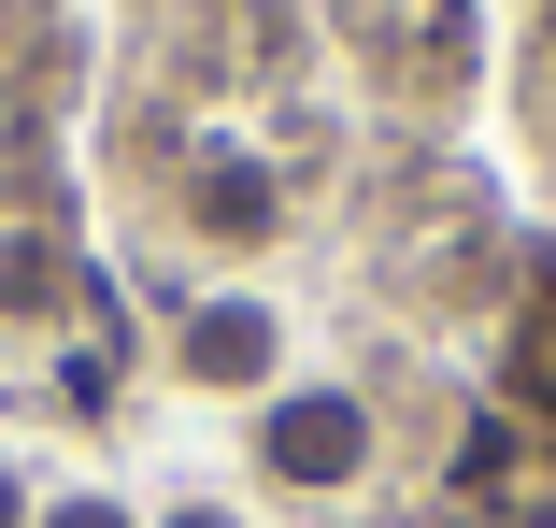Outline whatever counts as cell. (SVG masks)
Returning a JSON list of instances; mask_svg holds the SVG:
<instances>
[{"instance_id": "obj_3", "label": "cell", "mask_w": 556, "mask_h": 528, "mask_svg": "<svg viewBox=\"0 0 556 528\" xmlns=\"http://www.w3.org/2000/svg\"><path fill=\"white\" fill-rule=\"evenodd\" d=\"M186 229H200V243H271V229H286V186H271L257 158H200V172H186Z\"/></svg>"}, {"instance_id": "obj_7", "label": "cell", "mask_w": 556, "mask_h": 528, "mask_svg": "<svg viewBox=\"0 0 556 528\" xmlns=\"http://www.w3.org/2000/svg\"><path fill=\"white\" fill-rule=\"evenodd\" d=\"M0 528H29V486H15V472H0Z\"/></svg>"}, {"instance_id": "obj_4", "label": "cell", "mask_w": 556, "mask_h": 528, "mask_svg": "<svg viewBox=\"0 0 556 528\" xmlns=\"http://www.w3.org/2000/svg\"><path fill=\"white\" fill-rule=\"evenodd\" d=\"M0 314H15V329H43V314H72V257H58L43 229H15V243H0Z\"/></svg>"}, {"instance_id": "obj_5", "label": "cell", "mask_w": 556, "mask_h": 528, "mask_svg": "<svg viewBox=\"0 0 556 528\" xmlns=\"http://www.w3.org/2000/svg\"><path fill=\"white\" fill-rule=\"evenodd\" d=\"M29 528H129V500H100V486H86V500H58V514H29Z\"/></svg>"}, {"instance_id": "obj_2", "label": "cell", "mask_w": 556, "mask_h": 528, "mask_svg": "<svg viewBox=\"0 0 556 528\" xmlns=\"http://www.w3.org/2000/svg\"><path fill=\"white\" fill-rule=\"evenodd\" d=\"M286 329H271V300H200L186 329H172V372L186 386H271Z\"/></svg>"}, {"instance_id": "obj_6", "label": "cell", "mask_w": 556, "mask_h": 528, "mask_svg": "<svg viewBox=\"0 0 556 528\" xmlns=\"http://www.w3.org/2000/svg\"><path fill=\"white\" fill-rule=\"evenodd\" d=\"M157 528H243V514H229V500H172Z\"/></svg>"}, {"instance_id": "obj_8", "label": "cell", "mask_w": 556, "mask_h": 528, "mask_svg": "<svg viewBox=\"0 0 556 528\" xmlns=\"http://www.w3.org/2000/svg\"><path fill=\"white\" fill-rule=\"evenodd\" d=\"M542 29H556V0H542Z\"/></svg>"}, {"instance_id": "obj_1", "label": "cell", "mask_w": 556, "mask_h": 528, "mask_svg": "<svg viewBox=\"0 0 556 528\" xmlns=\"http://www.w3.org/2000/svg\"><path fill=\"white\" fill-rule=\"evenodd\" d=\"M257 472L300 486V500H343V486L371 472V400H357V386H271V414H257Z\"/></svg>"}]
</instances>
